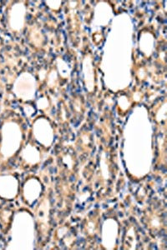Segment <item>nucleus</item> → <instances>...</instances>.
<instances>
[{"label": "nucleus", "instance_id": "obj_1", "mask_svg": "<svg viewBox=\"0 0 167 250\" xmlns=\"http://www.w3.org/2000/svg\"><path fill=\"white\" fill-rule=\"evenodd\" d=\"M25 7L22 3H15L9 12V25L13 31H20L24 26Z\"/></svg>", "mask_w": 167, "mask_h": 250}]
</instances>
